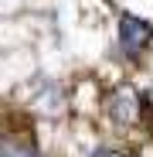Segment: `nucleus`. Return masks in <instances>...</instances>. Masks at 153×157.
<instances>
[{
	"mask_svg": "<svg viewBox=\"0 0 153 157\" xmlns=\"http://www.w3.org/2000/svg\"><path fill=\"white\" fill-rule=\"evenodd\" d=\"M153 41V24L136 14H119V51L126 58H140Z\"/></svg>",
	"mask_w": 153,
	"mask_h": 157,
	"instance_id": "f257e3e1",
	"label": "nucleus"
},
{
	"mask_svg": "<svg viewBox=\"0 0 153 157\" xmlns=\"http://www.w3.org/2000/svg\"><path fill=\"white\" fill-rule=\"evenodd\" d=\"M109 116H112V123H136V116H140L136 92L133 89H116L109 96Z\"/></svg>",
	"mask_w": 153,
	"mask_h": 157,
	"instance_id": "f03ea898",
	"label": "nucleus"
},
{
	"mask_svg": "<svg viewBox=\"0 0 153 157\" xmlns=\"http://www.w3.org/2000/svg\"><path fill=\"white\" fill-rule=\"evenodd\" d=\"M95 157H129L126 150H116V147H102V150H95Z\"/></svg>",
	"mask_w": 153,
	"mask_h": 157,
	"instance_id": "7ed1b4c3",
	"label": "nucleus"
}]
</instances>
